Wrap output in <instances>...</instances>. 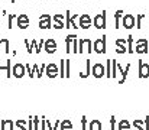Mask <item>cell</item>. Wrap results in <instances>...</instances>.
Listing matches in <instances>:
<instances>
[{
    "label": "cell",
    "mask_w": 149,
    "mask_h": 130,
    "mask_svg": "<svg viewBox=\"0 0 149 130\" xmlns=\"http://www.w3.org/2000/svg\"><path fill=\"white\" fill-rule=\"evenodd\" d=\"M106 49H107V46H106V35H103L101 38L94 41V43H93V51L96 54H106Z\"/></svg>",
    "instance_id": "1"
},
{
    "label": "cell",
    "mask_w": 149,
    "mask_h": 130,
    "mask_svg": "<svg viewBox=\"0 0 149 130\" xmlns=\"http://www.w3.org/2000/svg\"><path fill=\"white\" fill-rule=\"evenodd\" d=\"M106 15H107V12H106V10H103L100 15H97V16L94 17V20H93L94 28H97V29H106V26H107Z\"/></svg>",
    "instance_id": "2"
},
{
    "label": "cell",
    "mask_w": 149,
    "mask_h": 130,
    "mask_svg": "<svg viewBox=\"0 0 149 130\" xmlns=\"http://www.w3.org/2000/svg\"><path fill=\"white\" fill-rule=\"evenodd\" d=\"M148 46H149V43H148V39L146 38H139L138 41H136V48H133V51L136 52V54H148L149 51H148Z\"/></svg>",
    "instance_id": "3"
},
{
    "label": "cell",
    "mask_w": 149,
    "mask_h": 130,
    "mask_svg": "<svg viewBox=\"0 0 149 130\" xmlns=\"http://www.w3.org/2000/svg\"><path fill=\"white\" fill-rule=\"evenodd\" d=\"M84 51H87L88 54L93 52V42H91V39H80L78 41V54H83Z\"/></svg>",
    "instance_id": "4"
},
{
    "label": "cell",
    "mask_w": 149,
    "mask_h": 130,
    "mask_svg": "<svg viewBox=\"0 0 149 130\" xmlns=\"http://www.w3.org/2000/svg\"><path fill=\"white\" fill-rule=\"evenodd\" d=\"M138 67H139V72H138V77L141 80H145L149 77V64L143 62V59H139L138 62Z\"/></svg>",
    "instance_id": "5"
},
{
    "label": "cell",
    "mask_w": 149,
    "mask_h": 130,
    "mask_svg": "<svg viewBox=\"0 0 149 130\" xmlns=\"http://www.w3.org/2000/svg\"><path fill=\"white\" fill-rule=\"evenodd\" d=\"M120 23H122V26H125V29H132V28H135V25H136L135 16H133V15H123Z\"/></svg>",
    "instance_id": "6"
},
{
    "label": "cell",
    "mask_w": 149,
    "mask_h": 130,
    "mask_svg": "<svg viewBox=\"0 0 149 130\" xmlns=\"http://www.w3.org/2000/svg\"><path fill=\"white\" fill-rule=\"evenodd\" d=\"M78 25H80V28L81 29H90V26L93 25V20H91V17H90V15H81L80 17H78Z\"/></svg>",
    "instance_id": "7"
},
{
    "label": "cell",
    "mask_w": 149,
    "mask_h": 130,
    "mask_svg": "<svg viewBox=\"0 0 149 130\" xmlns=\"http://www.w3.org/2000/svg\"><path fill=\"white\" fill-rule=\"evenodd\" d=\"M45 74H47L48 78H55V77H58V75H59L58 67H56L54 62H51V64H48V65H45Z\"/></svg>",
    "instance_id": "8"
},
{
    "label": "cell",
    "mask_w": 149,
    "mask_h": 130,
    "mask_svg": "<svg viewBox=\"0 0 149 130\" xmlns=\"http://www.w3.org/2000/svg\"><path fill=\"white\" fill-rule=\"evenodd\" d=\"M91 74L94 78H103L106 75V71H104V65L101 64H94L91 67Z\"/></svg>",
    "instance_id": "9"
},
{
    "label": "cell",
    "mask_w": 149,
    "mask_h": 130,
    "mask_svg": "<svg viewBox=\"0 0 149 130\" xmlns=\"http://www.w3.org/2000/svg\"><path fill=\"white\" fill-rule=\"evenodd\" d=\"M39 28L41 29H49V28H52V17L49 15H41V17H39Z\"/></svg>",
    "instance_id": "10"
},
{
    "label": "cell",
    "mask_w": 149,
    "mask_h": 130,
    "mask_svg": "<svg viewBox=\"0 0 149 130\" xmlns=\"http://www.w3.org/2000/svg\"><path fill=\"white\" fill-rule=\"evenodd\" d=\"M52 20H54L52 28H55V29H62V28H65V23H64L65 16H64V15H54V16H52Z\"/></svg>",
    "instance_id": "11"
},
{
    "label": "cell",
    "mask_w": 149,
    "mask_h": 130,
    "mask_svg": "<svg viewBox=\"0 0 149 130\" xmlns=\"http://www.w3.org/2000/svg\"><path fill=\"white\" fill-rule=\"evenodd\" d=\"M26 70H25V65L23 64H15L13 68H12V75L16 77V78H22L25 75Z\"/></svg>",
    "instance_id": "12"
},
{
    "label": "cell",
    "mask_w": 149,
    "mask_h": 130,
    "mask_svg": "<svg viewBox=\"0 0 149 130\" xmlns=\"http://www.w3.org/2000/svg\"><path fill=\"white\" fill-rule=\"evenodd\" d=\"M44 48H45V52H47V54H54V52L56 51L58 45L55 42V39L49 38V39H47V41L44 42Z\"/></svg>",
    "instance_id": "13"
},
{
    "label": "cell",
    "mask_w": 149,
    "mask_h": 130,
    "mask_svg": "<svg viewBox=\"0 0 149 130\" xmlns=\"http://www.w3.org/2000/svg\"><path fill=\"white\" fill-rule=\"evenodd\" d=\"M16 22H17V26L19 29H26L29 26V17L26 15H19L16 16Z\"/></svg>",
    "instance_id": "14"
},
{
    "label": "cell",
    "mask_w": 149,
    "mask_h": 130,
    "mask_svg": "<svg viewBox=\"0 0 149 130\" xmlns=\"http://www.w3.org/2000/svg\"><path fill=\"white\" fill-rule=\"evenodd\" d=\"M116 46H117V49H116L117 54H126V52H127V48H126V39H125V38H119V39H116Z\"/></svg>",
    "instance_id": "15"
},
{
    "label": "cell",
    "mask_w": 149,
    "mask_h": 130,
    "mask_svg": "<svg viewBox=\"0 0 149 130\" xmlns=\"http://www.w3.org/2000/svg\"><path fill=\"white\" fill-rule=\"evenodd\" d=\"M0 130H15V123L10 119H4L0 123Z\"/></svg>",
    "instance_id": "16"
},
{
    "label": "cell",
    "mask_w": 149,
    "mask_h": 130,
    "mask_svg": "<svg viewBox=\"0 0 149 130\" xmlns=\"http://www.w3.org/2000/svg\"><path fill=\"white\" fill-rule=\"evenodd\" d=\"M116 130H132V124H130V122H129V120L123 119V120H120V122L117 123Z\"/></svg>",
    "instance_id": "17"
},
{
    "label": "cell",
    "mask_w": 149,
    "mask_h": 130,
    "mask_svg": "<svg viewBox=\"0 0 149 130\" xmlns=\"http://www.w3.org/2000/svg\"><path fill=\"white\" fill-rule=\"evenodd\" d=\"M130 64H127L123 70H122V72H120V75H122V78L119 80V84H125V81H126V78H127V74H129V71H130Z\"/></svg>",
    "instance_id": "18"
},
{
    "label": "cell",
    "mask_w": 149,
    "mask_h": 130,
    "mask_svg": "<svg viewBox=\"0 0 149 130\" xmlns=\"http://www.w3.org/2000/svg\"><path fill=\"white\" fill-rule=\"evenodd\" d=\"M87 129L88 130H101L103 129V124H101V122H100V120L93 119V120L90 122V126H87Z\"/></svg>",
    "instance_id": "19"
},
{
    "label": "cell",
    "mask_w": 149,
    "mask_h": 130,
    "mask_svg": "<svg viewBox=\"0 0 149 130\" xmlns=\"http://www.w3.org/2000/svg\"><path fill=\"white\" fill-rule=\"evenodd\" d=\"M59 130H72V122L70 119H65L59 123Z\"/></svg>",
    "instance_id": "20"
},
{
    "label": "cell",
    "mask_w": 149,
    "mask_h": 130,
    "mask_svg": "<svg viewBox=\"0 0 149 130\" xmlns=\"http://www.w3.org/2000/svg\"><path fill=\"white\" fill-rule=\"evenodd\" d=\"M90 74H91V67H90V59H87V61H86V71H84V72H80L78 77L84 80V78H87Z\"/></svg>",
    "instance_id": "21"
},
{
    "label": "cell",
    "mask_w": 149,
    "mask_h": 130,
    "mask_svg": "<svg viewBox=\"0 0 149 130\" xmlns=\"http://www.w3.org/2000/svg\"><path fill=\"white\" fill-rule=\"evenodd\" d=\"M74 38H77V35H74V33H72V35H67V36H65V46H67V49H65V51H67V54H68V52H71V43H72V41H74Z\"/></svg>",
    "instance_id": "22"
},
{
    "label": "cell",
    "mask_w": 149,
    "mask_h": 130,
    "mask_svg": "<svg viewBox=\"0 0 149 130\" xmlns=\"http://www.w3.org/2000/svg\"><path fill=\"white\" fill-rule=\"evenodd\" d=\"M0 52H6V54H9V39H6V38H0Z\"/></svg>",
    "instance_id": "23"
},
{
    "label": "cell",
    "mask_w": 149,
    "mask_h": 130,
    "mask_svg": "<svg viewBox=\"0 0 149 130\" xmlns=\"http://www.w3.org/2000/svg\"><path fill=\"white\" fill-rule=\"evenodd\" d=\"M122 16H123V10H117V12L114 13V28H116V29H119V28H120Z\"/></svg>",
    "instance_id": "24"
},
{
    "label": "cell",
    "mask_w": 149,
    "mask_h": 130,
    "mask_svg": "<svg viewBox=\"0 0 149 130\" xmlns=\"http://www.w3.org/2000/svg\"><path fill=\"white\" fill-rule=\"evenodd\" d=\"M133 42H135L133 36L129 35L127 39H126V48H127V52H129V54H135V51H133Z\"/></svg>",
    "instance_id": "25"
},
{
    "label": "cell",
    "mask_w": 149,
    "mask_h": 130,
    "mask_svg": "<svg viewBox=\"0 0 149 130\" xmlns=\"http://www.w3.org/2000/svg\"><path fill=\"white\" fill-rule=\"evenodd\" d=\"M130 124H132V130H143V120L141 119H135L133 123Z\"/></svg>",
    "instance_id": "26"
},
{
    "label": "cell",
    "mask_w": 149,
    "mask_h": 130,
    "mask_svg": "<svg viewBox=\"0 0 149 130\" xmlns=\"http://www.w3.org/2000/svg\"><path fill=\"white\" fill-rule=\"evenodd\" d=\"M32 68H33V72H36V74H35V77L41 78V77H42V74H44V71H45V65H41V68H39L36 64H33V65H32Z\"/></svg>",
    "instance_id": "27"
},
{
    "label": "cell",
    "mask_w": 149,
    "mask_h": 130,
    "mask_svg": "<svg viewBox=\"0 0 149 130\" xmlns=\"http://www.w3.org/2000/svg\"><path fill=\"white\" fill-rule=\"evenodd\" d=\"M3 70H6V71H7V72H6V77H7V78H10V77H12V65H10V59H7L6 67H1V65H0V71H3Z\"/></svg>",
    "instance_id": "28"
},
{
    "label": "cell",
    "mask_w": 149,
    "mask_h": 130,
    "mask_svg": "<svg viewBox=\"0 0 149 130\" xmlns=\"http://www.w3.org/2000/svg\"><path fill=\"white\" fill-rule=\"evenodd\" d=\"M15 126H16L15 130H28L26 129V120H23V119H19V120L15 123Z\"/></svg>",
    "instance_id": "29"
},
{
    "label": "cell",
    "mask_w": 149,
    "mask_h": 130,
    "mask_svg": "<svg viewBox=\"0 0 149 130\" xmlns=\"http://www.w3.org/2000/svg\"><path fill=\"white\" fill-rule=\"evenodd\" d=\"M58 71H59V75H58V77L65 78V59H61L59 67H58Z\"/></svg>",
    "instance_id": "30"
},
{
    "label": "cell",
    "mask_w": 149,
    "mask_h": 130,
    "mask_svg": "<svg viewBox=\"0 0 149 130\" xmlns=\"http://www.w3.org/2000/svg\"><path fill=\"white\" fill-rule=\"evenodd\" d=\"M104 71H106V75H104V77L111 78V59H107L106 67H104Z\"/></svg>",
    "instance_id": "31"
},
{
    "label": "cell",
    "mask_w": 149,
    "mask_h": 130,
    "mask_svg": "<svg viewBox=\"0 0 149 130\" xmlns=\"http://www.w3.org/2000/svg\"><path fill=\"white\" fill-rule=\"evenodd\" d=\"M117 77V61L111 59V78L114 80Z\"/></svg>",
    "instance_id": "32"
},
{
    "label": "cell",
    "mask_w": 149,
    "mask_h": 130,
    "mask_svg": "<svg viewBox=\"0 0 149 130\" xmlns=\"http://www.w3.org/2000/svg\"><path fill=\"white\" fill-rule=\"evenodd\" d=\"M71 52L78 54V36L74 38V41H72V43H71Z\"/></svg>",
    "instance_id": "33"
},
{
    "label": "cell",
    "mask_w": 149,
    "mask_h": 130,
    "mask_svg": "<svg viewBox=\"0 0 149 130\" xmlns=\"http://www.w3.org/2000/svg\"><path fill=\"white\" fill-rule=\"evenodd\" d=\"M143 17H145V15H138V16H136V19H135L136 25H135V26H136L138 29L142 28V20H143Z\"/></svg>",
    "instance_id": "34"
},
{
    "label": "cell",
    "mask_w": 149,
    "mask_h": 130,
    "mask_svg": "<svg viewBox=\"0 0 149 130\" xmlns=\"http://www.w3.org/2000/svg\"><path fill=\"white\" fill-rule=\"evenodd\" d=\"M87 126H88V119H87V116H83L81 117V130H88Z\"/></svg>",
    "instance_id": "35"
},
{
    "label": "cell",
    "mask_w": 149,
    "mask_h": 130,
    "mask_svg": "<svg viewBox=\"0 0 149 130\" xmlns=\"http://www.w3.org/2000/svg\"><path fill=\"white\" fill-rule=\"evenodd\" d=\"M33 122V130H39V124H41V117H32Z\"/></svg>",
    "instance_id": "36"
},
{
    "label": "cell",
    "mask_w": 149,
    "mask_h": 130,
    "mask_svg": "<svg viewBox=\"0 0 149 130\" xmlns=\"http://www.w3.org/2000/svg\"><path fill=\"white\" fill-rule=\"evenodd\" d=\"M25 70H26V72H28V75H29L31 78H33V77H35V72H33V68H32V67H31L29 64H26V65H25Z\"/></svg>",
    "instance_id": "37"
},
{
    "label": "cell",
    "mask_w": 149,
    "mask_h": 130,
    "mask_svg": "<svg viewBox=\"0 0 149 130\" xmlns=\"http://www.w3.org/2000/svg\"><path fill=\"white\" fill-rule=\"evenodd\" d=\"M116 126H117V119L114 116L110 117V130H116Z\"/></svg>",
    "instance_id": "38"
},
{
    "label": "cell",
    "mask_w": 149,
    "mask_h": 130,
    "mask_svg": "<svg viewBox=\"0 0 149 130\" xmlns=\"http://www.w3.org/2000/svg\"><path fill=\"white\" fill-rule=\"evenodd\" d=\"M70 59H65V77L70 78Z\"/></svg>",
    "instance_id": "39"
},
{
    "label": "cell",
    "mask_w": 149,
    "mask_h": 130,
    "mask_svg": "<svg viewBox=\"0 0 149 130\" xmlns=\"http://www.w3.org/2000/svg\"><path fill=\"white\" fill-rule=\"evenodd\" d=\"M42 48H44V38H42V39H41V41L38 42V46H36V49H35V52H36V54H39V52L42 51Z\"/></svg>",
    "instance_id": "40"
},
{
    "label": "cell",
    "mask_w": 149,
    "mask_h": 130,
    "mask_svg": "<svg viewBox=\"0 0 149 130\" xmlns=\"http://www.w3.org/2000/svg\"><path fill=\"white\" fill-rule=\"evenodd\" d=\"M143 130H149V116H146L143 120Z\"/></svg>",
    "instance_id": "41"
},
{
    "label": "cell",
    "mask_w": 149,
    "mask_h": 130,
    "mask_svg": "<svg viewBox=\"0 0 149 130\" xmlns=\"http://www.w3.org/2000/svg\"><path fill=\"white\" fill-rule=\"evenodd\" d=\"M25 46H26L28 52H29V54H32V49H33V48L31 46V43H29V41H28V39H25Z\"/></svg>",
    "instance_id": "42"
},
{
    "label": "cell",
    "mask_w": 149,
    "mask_h": 130,
    "mask_svg": "<svg viewBox=\"0 0 149 130\" xmlns=\"http://www.w3.org/2000/svg\"><path fill=\"white\" fill-rule=\"evenodd\" d=\"M28 130H33V122H32V116L28 120Z\"/></svg>",
    "instance_id": "43"
},
{
    "label": "cell",
    "mask_w": 149,
    "mask_h": 130,
    "mask_svg": "<svg viewBox=\"0 0 149 130\" xmlns=\"http://www.w3.org/2000/svg\"><path fill=\"white\" fill-rule=\"evenodd\" d=\"M16 17V15H9V29H12V22Z\"/></svg>",
    "instance_id": "44"
},
{
    "label": "cell",
    "mask_w": 149,
    "mask_h": 130,
    "mask_svg": "<svg viewBox=\"0 0 149 130\" xmlns=\"http://www.w3.org/2000/svg\"><path fill=\"white\" fill-rule=\"evenodd\" d=\"M10 1H12V3H15V1H16V0H10Z\"/></svg>",
    "instance_id": "45"
},
{
    "label": "cell",
    "mask_w": 149,
    "mask_h": 130,
    "mask_svg": "<svg viewBox=\"0 0 149 130\" xmlns=\"http://www.w3.org/2000/svg\"><path fill=\"white\" fill-rule=\"evenodd\" d=\"M148 43H149V42H148ZM148 51H149V49H148Z\"/></svg>",
    "instance_id": "46"
}]
</instances>
